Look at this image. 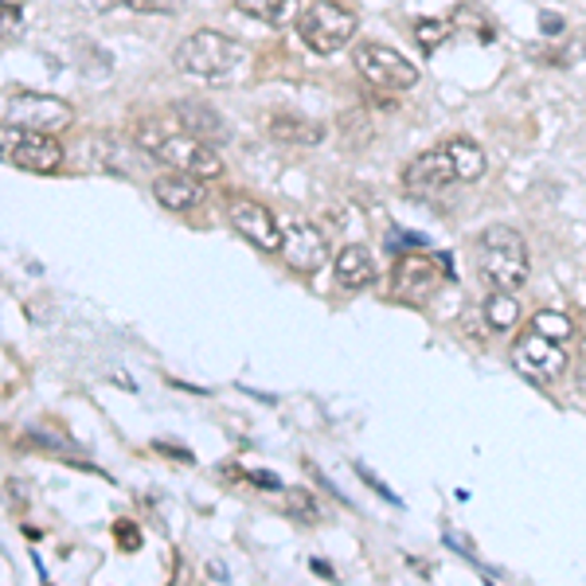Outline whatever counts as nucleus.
Listing matches in <instances>:
<instances>
[{
	"instance_id": "obj_13",
	"label": "nucleus",
	"mask_w": 586,
	"mask_h": 586,
	"mask_svg": "<svg viewBox=\"0 0 586 586\" xmlns=\"http://www.w3.org/2000/svg\"><path fill=\"white\" fill-rule=\"evenodd\" d=\"M266 133H270L278 145H297V149H313L324 141L321 122H313V117H302V114H270Z\"/></svg>"
},
{
	"instance_id": "obj_9",
	"label": "nucleus",
	"mask_w": 586,
	"mask_h": 586,
	"mask_svg": "<svg viewBox=\"0 0 586 586\" xmlns=\"http://www.w3.org/2000/svg\"><path fill=\"white\" fill-rule=\"evenodd\" d=\"M227 219L246 243H254L258 251H278L282 246V227L273 219V212L258 200H246V195H231L227 204Z\"/></svg>"
},
{
	"instance_id": "obj_23",
	"label": "nucleus",
	"mask_w": 586,
	"mask_h": 586,
	"mask_svg": "<svg viewBox=\"0 0 586 586\" xmlns=\"http://www.w3.org/2000/svg\"><path fill=\"white\" fill-rule=\"evenodd\" d=\"M16 28H20V12L12 4H0V39L12 36Z\"/></svg>"
},
{
	"instance_id": "obj_24",
	"label": "nucleus",
	"mask_w": 586,
	"mask_h": 586,
	"mask_svg": "<svg viewBox=\"0 0 586 586\" xmlns=\"http://www.w3.org/2000/svg\"><path fill=\"white\" fill-rule=\"evenodd\" d=\"M544 31H559V16H556V12H544Z\"/></svg>"
},
{
	"instance_id": "obj_14",
	"label": "nucleus",
	"mask_w": 586,
	"mask_h": 586,
	"mask_svg": "<svg viewBox=\"0 0 586 586\" xmlns=\"http://www.w3.org/2000/svg\"><path fill=\"white\" fill-rule=\"evenodd\" d=\"M336 285L341 290H368L371 282H375V258H371L368 246L360 243H348L341 254H336Z\"/></svg>"
},
{
	"instance_id": "obj_11",
	"label": "nucleus",
	"mask_w": 586,
	"mask_h": 586,
	"mask_svg": "<svg viewBox=\"0 0 586 586\" xmlns=\"http://www.w3.org/2000/svg\"><path fill=\"white\" fill-rule=\"evenodd\" d=\"M9 117H12V126L55 133V129L71 126L75 110H71L67 102H59V98H48V94H16L9 102Z\"/></svg>"
},
{
	"instance_id": "obj_22",
	"label": "nucleus",
	"mask_w": 586,
	"mask_h": 586,
	"mask_svg": "<svg viewBox=\"0 0 586 586\" xmlns=\"http://www.w3.org/2000/svg\"><path fill=\"white\" fill-rule=\"evenodd\" d=\"M129 9H137V12H176V4L180 0H126Z\"/></svg>"
},
{
	"instance_id": "obj_16",
	"label": "nucleus",
	"mask_w": 586,
	"mask_h": 586,
	"mask_svg": "<svg viewBox=\"0 0 586 586\" xmlns=\"http://www.w3.org/2000/svg\"><path fill=\"white\" fill-rule=\"evenodd\" d=\"M176 117L184 122L188 133L207 141V145H212V141H227V133H231L224 117L215 114L212 106H204V102H180V106H176Z\"/></svg>"
},
{
	"instance_id": "obj_5",
	"label": "nucleus",
	"mask_w": 586,
	"mask_h": 586,
	"mask_svg": "<svg viewBox=\"0 0 586 586\" xmlns=\"http://www.w3.org/2000/svg\"><path fill=\"white\" fill-rule=\"evenodd\" d=\"M293 24L302 31L305 48L317 51V55H336V51H344L352 39H356V28H360L356 12L341 9V4H332V0L305 4V9L293 16Z\"/></svg>"
},
{
	"instance_id": "obj_3",
	"label": "nucleus",
	"mask_w": 586,
	"mask_h": 586,
	"mask_svg": "<svg viewBox=\"0 0 586 586\" xmlns=\"http://www.w3.org/2000/svg\"><path fill=\"white\" fill-rule=\"evenodd\" d=\"M477 266L493 290H520L527 282V243L517 227L493 224L477 239Z\"/></svg>"
},
{
	"instance_id": "obj_2",
	"label": "nucleus",
	"mask_w": 586,
	"mask_h": 586,
	"mask_svg": "<svg viewBox=\"0 0 586 586\" xmlns=\"http://www.w3.org/2000/svg\"><path fill=\"white\" fill-rule=\"evenodd\" d=\"M133 145L153 156V161H161V165L176 168V173L200 176V180L224 176V156L192 133H161L156 126H141L133 133Z\"/></svg>"
},
{
	"instance_id": "obj_7",
	"label": "nucleus",
	"mask_w": 586,
	"mask_h": 586,
	"mask_svg": "<svg viewBox=\"0 0 586 586\" xmlns=\"http://www.w3.org/2000/svg\"><path fill=\"white\" fill-rule=\"evenodd\" d=\"M4 141H9V161L16 168H24V173L51 176L63 168V145H59L55 133L12 126V129H4Z\"/></svg>"
},
{
	"instance_id": "obj_12",
	"label": "nucleus",
	"mask_w": 586,
	"mask_h": 586,
	"mask_svg": "<svg viewBox=\"0 0 586 586\" xmlns=\"http://www.w3.org/2000/svg\"><path fill=\"white\" fill-rule=\"evenodd\" d=\"M153 195L156 204L168 207V212H192V207L204 204V180L173 168V176H156L153 180Z\"/></svg>"
},
{
	"instance_id": "obj_10",
	"label": "nucleus",
	"mask_w": 586,
	"mask_h": 586,
	"mask_svg": "<svg viewBox=\"0 0 586 586\" xmlns=\"http://www.w3.org/2000/svg\"><path fill=\"white\" fill-rule=\"evenodd\" d=\"M282 258L290 270L297 273H313L329 263V239L321 234V227H313L309 219H293L282 231Z\"/></svg>"
},
{
	"instance_id": "obj_25",
	"label": "nucleus",
	"mask_w": 586,
	"mask_h": 586,
	"mask_svg": "<svg viewBox=\"0 0 586 586\" xmlns=\"http://www.w3.org/2000/svg\"><path fill=\"white\" fill-rule=\"evenodd\" d=\"M583 352H586V344H583Z\"/></svg>"
},
{
	"instance_id": "obj_6",
	"label": "nucleus",
	"mask_w": 586,
	"mask_h": 586,
	"mask_svg": "<svg viewBox=\"0 0 586 586\" xmlns=\"http://www.w3.org/2000/svg\"><path fill=\"white\" fill-rule=\"evenodd\" d=\"M352 63L375 90H415L419 87V67L407 55H399L387 43H356Z\"/></svg>"
},
{
	"instance_id": "obj_20",
	"label": "nucleus",
	"mask_w": 586,
	"mask_h": 586,
	"mask_svg": "<svg viewBox=\"0 0 586 586\" xmlns=\"http://www.w3.org/2000/svg\"><path fill=\"white\" fill-rule=\"evenodd\" d=\"M415 36H419V43L426 51H434L442 43V39L449 36V24H438V20H419V24H415Z\"/></svg>"
},
{
	"instance_id": "obj_1",
	"label": "nucleus",
	"mask_w": 586,
	"mask_h": 586,
	"mask_svg": "<svg viewBox=\"0 0 586 586\" xmlns=\"http://www.w3.org/2000/svg\"><path fill=\"white\" fill-rule=\"evenodd\" d=\"M485 153H481L477 141H446L438 149H426L403 168V188L410 195H422V200H434L442 195L446 188L454 184H477L481 176H485Z\"/></svg>"
},
{
	"instance_id": "obj_21",
	"label": "nucleus",
	"mask_w": 586,
	"mask_h": 586,
	"mask_svg": "<svg viewBox=\"0 0 586 586\" xmlns=\"http://www.w3.org/2000/svg\"><path fill=\"white\" fill-rule=\"evenodd\" d=\"M114 536H117V544L129 547V551H137V547H141V532H137V527L129 524V520H117V524H114Z\"/></svg>"
},
{
	"instance_id": "obj_4",
	"label": "nucleus",
	"mask_w": 586,
	"mask_h": 586,
	"mask_svg": "<svg viewBox=\"0 0 586 586\" xmlns=\"http://www.w3.org/2000/svg\"><path fill=\"white\" fill-rule=\"evenodd\" d=\"M176 71H184V75L195 78H227L239 63L246 59V48L239 39L224 36V31H192L188 39H180V48H176Z\"/></svg>"
},
{
	"instance_id": "obj_8",
	"label": "nucleus",
	"mask_w": 586,
	"mask_h": 586,
	"mask_svg": "<svg viewBox=\"0 0 586 586\" xmlns=\"http://www.w3.org/2000/svg\"><path fill=\"white\" fill-rule=\"evenodd\" d=\"M566 364H571V360H566L563 344L547 341V336H539V332H527V336H520L517 348H512V368H517L524 380L539 383V387L563 380Z\"/></svg>"
},
{
	"instance_id": "obj_17",
	"label": "nucleus",
	"mask_w": 586,
	"mask_h": 586,
	"mask_svg": "<svg viewBox=\"0 0 586 586\" xmlns=\"http://www.w3.org/2000/svg\"><path fill=\"white\" fill-rule=\"evenodd\" d=\"M485 321L493 332H508L517 329L520 321V302L512 297V290H493L485 297Z\"/></svg>"
},
{
	"instance_id": "obj_15",
	"label": "nucleus",
	"mask_w": 586,
	"mask_h": 586,
	"mask_svg": "<svg viewBox=\"0 0 586 586\" xmlns=\"http://www.w3.org/2000/svg\"><path fill=\"white\" fill-rule=\"evenodd\" d=\"M438 282H442L438 263H430V258H407L395 270V290L403 297H426V293L438 290Z\"/></svg>"
},
{
	"instance_id": "obj_19",
	"label": "nucleus",
	"mask_w": 586,
	"mask_h": 586,
	"mask_svg": "<svg viewBox=\"0 0 586 586\" xmlns=\"http://www.w3.org/2000/svg\"><path fill=\"white\" fill-rule=\"evenodd\" d=\"M282 505H285V512H290L293 520H302V524H317V517H321V508H317L309 488H285Z\"/></svg>"
},
{
	"instance_id": "obj_18",
	"label": "nucleus",
	"mask_w": 586,
	"mask_h": 586,
	"mask_svg": "<svg viewBox=\"0 0 586 586\" xmlns=\"http://www.w3.org/2000/svg\"><path fill=\"white\" fill-rule=\"evenodd\" d=\"M532 332H539V336H547V341H571L575 336V324H571V317L559 309H539L536 317H532Z\"/></svg>"
}]
</instances>
